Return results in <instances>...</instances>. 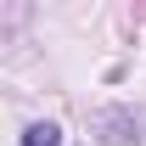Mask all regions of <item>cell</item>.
<instances>
[{
    "label": "cell",
    "instance_id": "obj_1",
    "mask_svg": "<svg viewBox=\"0 0 146 146\" xmlns=\"http://www.w3.org/2000/svg\"><path fill=\"white\" fill-rule=\"evenodd\" d=\"M23 146H62V129L56 124H28L23 129Z\"/></svg>",
    "mask_w": 146,
    "mask_h": 146
}]
</instances>
